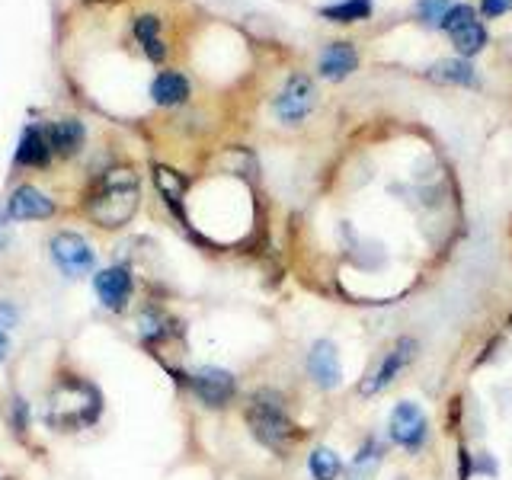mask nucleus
<instances>
[{
    "instance_id": "nucleus-1",
    "label": "nucleus",
    "mask_w": 512,
    "mask_h": 480,
    "mask_svg": "<svg viewBox=\"0 0 512 480\" xmlns=\"http://www.w3.org/2000/svg\"><path fill=\"white\" fill-rule=\"evenodd\" d=\"M87 212L100 228H122V224H128L138 212V176L125 167L109 170L93 186L87 199Z\"/></svg>"
},
{
    "instance_id": "nucleus-2",
    "label": "nucleus",
    "mask_w": 512,
    "mask_h": 480,
    "mask_svg": "<svg viewBox=\"0 0 512 480\" xmlns=\"http://www.w3.org/2000/svg\"><path fill=\"white\" fill-rule=\"evenodd\" d=\"M100 416V391L80 378H64L48 400V426L52 429H84Z\"/></svg>"
},
{
    "instance_id": "nucleus-3",
    "label": "nucleus",
    "mask_w": 512,
    "mask_h": 480,
    "mask_svg": "<svg viewBox=\"0 0 512 480\" xmlns=\"http://www.w3.org/2000/svg\"><path fill=\"white\" fill-rule=\"evenodd\" d=\"M247 423L253 429V436L260 439L272 452H288L298 439V429L292 423V416L285 413V404L276 391H256L247 404Z\"/></svg>"
},
{
    "instance_id": "nucleus-4",
    "label": "nucleus",
    "mask_w": 512,
    "mask_h": 480,
    "mask_svg": "<svg viewBox=\"0 0 512 480\" xmlns=\"http://www.w3.org/2000/svg\"><path fill=\"white\" fill-rule=\"evenodd\" d=\"M52 256L64 276H84V272L93 269V260H96V253L87 240L71 231H61L52 237Z\"/></svg>"
},
{
    "instance_id": "nucleus-5",
    "label": "nucleus",
    "mask_w": 512,
    "mask_h": 480,
    "mask_svg": "<svg viewBox=\"0 0 512 480\" xmlns=\"http://www.w3.org/2000/svg\"><path fill=\"white\" fill-rule=\"evenodd\" d=\"M189 384H192V391H196V397L202 400L205 407H224V404H231V397L237 394L234 375L224 372V368H212V365L192 372Z\"/></svg>"
},
{
    "instance_id": "nucleus-6",
    "label": "nucleus",
    "mask_w": 512,
    "mask_h": 480,
    "mask_svg": "<svg viewBox=\"0 0 512 480\" xmlns=\"http://www.w3.org/2000/svg\"><path fill=\"white\" fill-rule=\"evenodd\" d=\"M314 84L304 74L288 77V84L282 87V93L276 96V116L288 125L301 122L308 112L314 109Z\"/></svg>"
},
{
    "instance_id": "nucleus-7",
    "label": "nucleus",
    "mask_w": 512,
    "mask_h": 480,
    "mask_svg": "<svg viewBox=\"0 0 512 480\" xmlns=\"http://www.w3.org/2000/svg\"><path fill=\"white\" fill-rule=\"evenodd\" d=\"M413 356H416V340H410V336H404V340H397V343L388 349V356L381 359L378 372H372V375H368V378L362 381V394L368 397V394L384 391V388H388V384L413 362Z\"/></svg>"
},
{
    "instance_id": "nucleus-8",
    "label": "nucleus",
    "mask_w": 512,
    "mask_h": 480,
    "mask_svg": "<svg viewBox=\"0 0 512 480\" xmlns=\"http://www.w3.org/2000/svg\"><path fill=\"white\" fill-rule=\"evenodd\" d=\"M391 439L397 445L410 448V452H416V448L426 442V416L420 407L410 404V400L397 404L391 413Z\"/></svg>"
},
{
    "instance_id": "nucleus-9",
    "label": "nucleus",
    "mask_w": 512,
    "mask_h": 480,
    "mask_svg": "<svg viewBox=\"0 0 512 480\" xmlns=\"http://www.w3.org/2000/svg\"><path fill=\"white\" fill-rule=\"evenodd\" d=\"M308 372L314 378L317 388L333 391L336 384L343 381V365H340V352L330 340H317L308 352Z\"/></svg>"
},
{
    "instance_id": "nucleus-10",
    "label": "nucleus",
    "mask_w": 512,
    "mask_h": 480,
    "mask_svg": "<svg viewBox=\"0 0 512 480\" xmlns=\"http://www.w3.org/2000/svg\"><path fill=\"white\" fill-rule=\"evenodd\" d=\"M93 285H96V295H100V301L112 311H122L125 301L132 298V272H128L125 266L103 269Z\"/></svg>"
},
{
    "instance_id": "nucleus-11",
    "label": "nucleus",
    "mask_w": 512,
    "mask_h": 480,
    "mask_svg": "<svg viewBox=\"0 0 512 480\" xmlns=\"http://www.w3.org/2000/svg\"><path fill=\"white\" fill-rule=\"evenodd\" d=\"M7 212L16 221H39V218H52L55 215V202L39 192L36 186H20L7 202Z\"/></svg>"
},
{
    "instance_id": "nucleus-12",
    "label": "nucleus",
    "mask_w": 512,
    "mask_h": 480,
    "mask_svg": "<svg viewBox=\"0 0 512 480\" xmlns=\"http://www.w3.org/2000/svg\"><path fill=\"white\" fill-rule=\"evenodd\" d=\"M45 135H48V144H52V154L71 157L80 151V144H84L87 128L77 119H58L52 125H45Z\"/></svg>"
},
{
    "instance_id": "nucleus-13",
    "label": "nucleus",
    "mask_w": 512,
    "mask_h": 480,
    "mask_svg": "<svg viewBox=\"0 0 512 480\" xmlns=\"http://www.w3.org/2000/svg\"><path fill=\"white\" fill-rule=\"evenodd\" d=\"M52 160V144H48L45 128L39 125H29L23 138H20V148H16V164L23 167H45Z\"/></svg>"
},
{
    "instance_id": "nucleus-14",
    "label": "nucleus",
    "mask_w": 512,
    "mask_h": 480,
    "mask_svg": "<svg viewBox=\"0 0 512 480\" xmlns=\"http://www.w3.org/2000/svg\"><path fill=\"white\" fill-rule=\"evenodd\" d=\"M356 64H359L356 48H352L349 42H333L327 52L320 55V74H324L327 80H343L356 71Z\"/></svg>"
},
{
    "instance_id": "nucleus-15",
    "label": "nucleus",
    "mask_w": 512,
    "mask_h": 480,
    "mask_svg": "<svg viewBox=\"0 0 512 480\" xmlns=\"http://www.w3.org/2000/svg\"><path fill=\"white\" fill-rule=\"evenodd\" d=\"M151 96H154V103H160V106H180V103H186V96H189V80L183 74H176V71H160L154 77V84H151Z\"/></svg>"
},
{
    "instance_id": "nucleus-16",
    "label": "nucleus",
    "mask_w": 512,
    "mask_h": 480,
    "mask_svg": "<svg viewBox=\"0 0 512 480\" xmlns=\"http://www.w3.org/2000/svg\"><path fill=\"white\" fill-rule=\"evenodd\" d=\"M135 29V39L144 45V55H148L151 61H164L167 48L164 42H160V20L157 16H138V20L132 23Z\"/></svg>"
},
{
    "instance_id": "nucleus-17",
    "label": "nucleus",
    "mask_w": 512,
    "mask_h": 480,
    "mask_svg": "<svg viewBox=\"0 0 512 480\" xmlns=\"http://www.w3.org/2000/svg\"><path fill=\"white\" fill-rule=\"evenodd\" d=\"M448 36H452V45L458 48V55H477L480 48L487 45V29L480 26L477 20L474 23H464V26H458V29H452L448 32Z\"/></svg>"
},
{
    "instance_id": "nucleus-18",
    "label": "nucleus",
    "mask_w": 512,
    "mask_h": 480,
    "mask_svg": "<svg viewBox=\"0 0 512 480\" xmlns=\"http://www.w3.org/2000/svg\"><path fill=\"white\" fill-rule=\"evenodd\" d=\"M432 80H439V84H474L477 74L468 61H439L436 68L429 71Z\"/></svg>"
},
{
    "instance_id": "nucleus-19",
    "label": "nucleus",
    "mask_w": 512,
    "mask_h": 480,
    "mask_svg": "<svg viewBox=\"0 0 512 480\" xmlns=\"http://www.w3.org/2000/svg\"><path fill=\"white\" fill-rule=\"evenodd\" d=\"M368 13H372V0H343V4L320 10V16H327L333 23H356V20H365Z\"/></svg>"
},
{
    "instance_id": "nucleus-20",
    "label": "nucleus",
    "mask_w": 512,
    "mask_h": 480,
    "mask_svg": "<svg viewBox=\"0 0 512 480\" xmlns=\"http://www.w3.org/2000/svg\"><path fill=\"white\" fill-rule=\"evenodd\" d=\"M308 468H311L314 480H336L343 471V464L330 452V448H314L311 458H308Z\"/></svg>"
},
{
    "instance_id": "nucleus-21",
    "label": "nucleus",
    "mask_w": 512,
    "mask_h": 480,
    "mask_svg": "<svg viewBox=\"0 0 512 480\" xmlns=\"http://www.w3.org/2000/svg\"><path fill=\"white\" fill-rule=\"evenodd\" d=\"M378 455H381V448L375 445V442H368L362 452H359V458H356V474H359V480H365V477H372L375 471H378Z\"/></svg>"
},
{
    "instance_id": "nucleus-22",
    "label": "nucleus",
    "mask_w": 512,
    "mask_h": 480,
    "mask_svg": "<svg viewBox=\"0 0 512 480\" xmlns=\"http://www.w3.org/2000/svg\"><path fill=\"white\" fill-rule=\"evenodd\" d=\"M474 20H477L474 7L458 4V7H448L445 20H442V29H445V32H452V29H458V26H464V23H474Z\"/></svg>"
},
{
    "instance_id": "nucleus-23",
    "label": "nucleus",
    "mask_w": 512,
    "mask_h": 480,
    "mask_svg": "<svg viewBox=\"0 0 512 480\" xmlns=\"http://www.w3.org/2000/svg\"><path fill=\"white\" fill-rule=\"evenodd\" d=\"M448 7H452L448 0H420V16H423V23H429V26H442Z\"/></svg>"
},
{
    "instance_id": "nucleus-24",
    "label": "nucleus",
    "mask_w": 512,
    "mask_h": 480,
    "mask_svg": "<svg viewBox=\"0 0 512 480\" xmlns=\"http://www.w3.org/2000/svg\"><path fill=\"white\" fill-rule=\"evenodd\" d=\"M480 10H484V16H500V13L512 10V0H484Z\"/></svg>"
},
{
    "instance_id": "nucleus-25",
    "label": "nucleus",
    "mask_w": 512,
    "mask_h": 480,
    "mask_svg": "<svg viewBox=\"0 0 512 480\" xmlns=\"http://www.w3.org/2000/svg\"><path fill=\"white\" fill-rule=\"evenodd\" d=\"M16 324V311L10 308V304H0V327H13Z\"/></svg>"
},
{
    "instance_id": "nucleus-26",
    "label": "nucleus",
    "mask_w": 512,
    "mask_h": 480,
    "mask_svg": "<svg viewBox=\"0 0 512 480\" xmlns=\"http://www.w3.org/2000/svg\"><path fill=\"white\" fill-rule=\"evenodd\" d=\"M7 349H10V340H7V333H4V330H0V359H4V356H7Z\"/></svg>"
}]
</instances>
